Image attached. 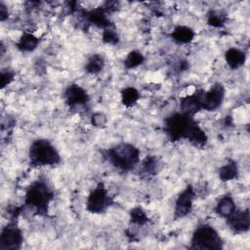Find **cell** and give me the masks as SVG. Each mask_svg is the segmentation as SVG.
<instances>
[{
    "label": "cell",
    "mask_w": 250,
    "mask_h": 250,
    "mask_svg": "<svg viewBox=\"0 0 250 250\" xmlns=\"http://www.w3.org/2000/svg\"><path fill=\"white\" fill-rule=\"evenodd\" d=\"M28 156L34 166H53L60 162V154L47 140H37L30 146Z\"/></svg>",
    "instance_id": "obj_1"
},
{
    "label": "cell",
    "mask_w": 250,
    "mask_h": 250,
    "mask_svg": "<svg viewBox=\"0 0 250 250\" xmlns=\"http://www.w3.org/2000/svg\"><path fill=\"white\" fill-rule=\"evenodd\" d=\"M139 149L129 144H120L108 150V160L121 170L132 169L139 161Z\"/></svg>",
    "instance_id": "obj_2"
},
{
    "label": "cell",
    "mask_w": 250,
    "mask_h": 250,
    "mask_svg": "<svg viewBox=\"0 0 250 250\" xmlns=\"http://www.w3.org/2000/svg\"><path fill=\"white\" fill-rule=\"evenodd\" d=\"M52 198L53 195L50 188L42 182L32 184L25 193L26 205L33 208L38 214L41 211L48 210V205L51 203Z\"/></svg>",
    "instance_id": "obj_3"
},
{
    "label": "cell",
    "mask_w": 250,
    "mask_h": 250,
    "mask_svg": "<svg viewBox=\"0 0 250 250\" xmlns=\"http://www.w3.org/2000/svg\"><path fill=\"white\" fill-rule=\"evenodd\" d=\"M191 244L196 249H218L222 247V240L212 226L202 225L195 229Z\"/></svg>",
    "instance_id": "obj_4"
},
{
    "label": "cell",
    "mask_w": 250,
    "mask_h": 250,
    "mask_svg": "<svg viewBox=\"0 0 250 250\" xmlns=\"http://www.w3.org/2000/svg\"><path fill=\"white\" fill-rule=\"evenodd\" d=\"M190 118L183 113H173L166 119V132L174 141L186 138V135L191 126Z\"/></svg>",
    "instance_id": "obj_5"
},
{
    "label": "cell",
    "mask_w": 250,
    "mask_h": 250,
    "mask_svg": "<svg viewBox=\"0 0 250 250\" xmlns=\"http://www.w3.org/2000/svg\"><path fill=\"white\" fill-rule=\"evenodd\" d=\"M110 197L106 188L103 184L94 188L86 199V208L91 213H102L109 206Z\"/></svg>",
    "instance_id": "obj_6"
},
{
    "label": "cell",
    "mask_w": 250,
    "mask_h": 250,
    "mask_svg": "<svg viewBox=\"0 0 250 250\" xmlns=\"http://www.w3.org/2000/svg\"><path fill=\"white\" fill-rule=\"evenodd\" d=\"M225 99V88L221 83L213 84L207 91H204L201 104L202 109L213 111L221 106Z\"/></svg>",
    "instance_id": "obj_7"
},
{
    "label": "cell",
    "mask_w": 250,
    "mask_h": 250,
    "mask_svg": "<svg viewBox=\"0 0 250 250\" xmlns=\"http://www.w3.org/2000/svg\"><path fill=\"white\" fill-rule=\"evenodd\" d=\"M23 241L21 230L15 225H7L2 229L0 238V249H20Z\"/></svg>",
    "instance_id": "obj_8"
},
{
    "label": "cell",
    "mask_w": 250,
    "mask_h": 250,
    "mask_svg": "<svg viewBox=\"0 0 250 250\" xmlns=\"http://www.w3.org/2000/svg\"><path fill=\"white\" fill-rule=\"evenodd\" d=\"M194 197L195 192L191 187L187 188L179 194L175 202V216L177 218H183L191 211Z\"/></svg>",
    "instance_id": "obj_9"
},
{
    "label": "cell",
    "mask_w": 250,
    "mask_h": 250,
    "mask_svg": "<svg viewBox=\"0 0 250 250\" xmlns=\"http://www.w3.org/2000/svg\"><path fill=\"white\" fill-rule=\"evenodd\" d=\"M229 228L237 233L245 232L249 229V212L248 209L235 210L229 217L227 218Z\"/></svg>",
    "instance_id": "obj_10"
},
{
    "label": "cell",
    "mask_w": 250,
    "mask_h": 250,
    "mask_svg": "<svg viewBox=\"0 0 250 250\" xmlns=\"http://www.w3.org/2000/svg\"><path fill=\"white\" fill-rule=\"evenodd\" d=\"M64 99L70 106H82L88 102V95L81 86L72 84L65 90Z\"/></svg>",
    "instance_id": "obj_11"
},
{
    "label": "cell",
    "mask_w": 250,
    "mask_h": 250,
    "mask_svg": "<svg viewBox=\"0 0 250 250\" xmlns=\"http://www.w3.org/2000/svg\"><path fill=\"white\" fill-rule=\"evenodd\" d=\"M245 54L242 50L237 48H229L225 54V61L227 65L231 69H237L241 67L245 62Z\"/></svg>",
    "instance_id": "obj_12"
},
{
    "label": "cell",
    "mask_w": 250,
    "mask_h": 250,
    "mask_svg": "<svg viewBox=\"0 0 250 250\" xmlns=\"http://www.w3.org/2000/svg\"><path fill=\"white\" fill-rule=\"evenodd\" d=\"M194 36V30L191 27L183 24L176 26L171 33L172 39L178 44H188L193 40Z\"/></svg>",
    "instance_id": "obj_13"
},
{
    "label": "cell",
    "mask_w": 250,
    "mask_h": 250,
    "mask_svg": "<svg viewBox=\"0 0 250 250\" xmlns=\"http://www.w3.org/2000/svg\"><path fill=\"white\" fill-rule=\"evenodd\" d=\"M236 210L235 202L230 195H224L222 196L215 206L216 213L224 219L229 217L234 211Z\"/></svg>",
    "instance_id": "obj_14"
},
{
    "label": "cell",
    "mask_w": 250,
    "mask_h": 250,
    "mask_svg": "<svg viewBox=\"0 0 250 250\" xmlns=\"http://www.w3.org/2000/svg\"><path fill=\"white\" fill-rule=\"evenodd\" d=\"M39 44V38L31 32L24 31L20 35L17 41V47L21 52H32L37 48Z\"/></svg>",
    "instance_id": "obj_15"
},
{
    "label": "cell",
    "mask_w": 250,
    "mask_h": 250,
    "mask_svg": "<svg viewBox=\"0 0 250 250\" xmlns=\"http://www.w3.org/2000/svg\"><path fill=\"white\" fill-rule=\"evenodd\" d=\"M104 67V57L99 55V54H95L92 55L86 62L85 64V69L89 74L95 75L100 73Z\"/></svg>",
    "instance_id": "obj_16"
},
{
    "label": "cell",
    "mask_w": 250,
    "mask_h": 250,
    "mask_svg": "<svg viewBox=\"0 0 250 250\" xmlns=\"http://www.w3.org/2000/svg\"><path fill=\"white\" fill-rule=\"evenodd\" d=\"M238 175L237 165L233 161H229L224 164L219 169V178L223 182H229L234 180Z\"/></svg>",
    "instance_id": "obj_17"
},
{
    "label": "cell",
    "mask_w": 250,
    "mask_h": 250,
    "mask_svg": "<svg viewBox=\"0 0 250 250\" xmlns=\"http://www.w3.org/2000/svg\"><path fill=\"white\" fill-rule=\"evenodd\" d=\"M139 99L140 93L134 87H126L121 92V102L125 106H133Z\"/></svg>",
    "instance_id": "obj_18"
},
{
    "label": "cell",
    "mask_w": 250,
    "mask_h": 250,
    "mask_svg": "<svg viewBox=\"0 0 250 250\" xmlns=\"http://www.w3.org/2000/svg\"><path fill=\"white\" fill-rule=\"evenodd\" d=\"M144 62V56L141 52L133 50L129 52L124 60V65L127 68H136Z\"/></svg>",
    "instance_id": "obj_19"
},
{
    "label": "cell",
    "mask_w": 250,
    "mask_h": 250,
    "mask_svg": "<svg viewBox=\"0 0 250 250\" xmlns=\"http://www.w3.org/2000/svg\"><path fill=\"white\" fill-rule=\"evenodd\" d=\"M130 218H131V223L138 227L144 226L148 221V218L146 212L141 208H134L131 211Z\"/></svg>",
    "instance_id": "obj_20"
},
{
    "label": "cell",
    "mask_w": 250,
    "mask_h": 250,
    "mask_svg": "<svg viewBox=\"0 0 250 250\" xmlns=\"http://www.w3.org/2000/svg\"><path fill=\"white\" fill-rule=\"evenodd\" d=\"M91 123L95 126V127H104L105 126V124L107 123V117L105 116L104 113L102 112H96L92 115L91 117Z\"/></svg>",
    "instance_id": "obj_21"
},
{
    "label": "cell",
    "mask_w": 250,
    "mask_h": 250,
    "mask_svg": "<svg viewBox=\"0 0 250 250\" xmlns=\"http://www.w3.org/2000/svg\"><path fill=\"white\" fill-rule=\"evenodd\" d=\"M15 74L12 70L7 69V70H2L1 71V86L2 88H5L6 86L10 85L11 82L14 80Z\"/></svg>",
    "instance_id": "obj_22"
},
{
    "label": "cell",
    "mask_w": 250,
    "mask_h": 250,
    "mask_svg": "<svg viewBox=\"0 0 250 250\" xmlns=\"http://www.w3.org/2000/svg\"><path fill=\"white\" fill-rule=\"evenodd\" d=\"M8 18H9L8 7L3 2H1L0 3V20H1V21H4L8 20Z\"/></svg>",
    "instance_id": "obj_23"
}]
</instances>
